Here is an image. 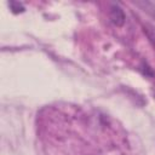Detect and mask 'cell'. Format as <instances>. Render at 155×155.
<instances>
[{
    "label": "cell",
    "mask_w": 155,
    "mask_h": 155,
    "mask_svg": "<svg viewBox=\"0 0 155 155\" xmlns=\"http://www.w3.org/2000/svg\"><path fill=\"white\" fill-rule=\"evenodd\" d=\"M109 18H110V22L116 25V27H122L125 24V21H126V16H125V12L124 10L117 5V4H113L110 6V10H109Z\"/></svg>",
    "instance_id": "obj_1"
},
{
    "label": "cell",
    "mask_w": 155,
    "mask_h": 155,
    "mask_svg": "<svg viewBox=\"0 0 155 155\" xmlns=\"http://www.w3.org/2000/svg\"><path fill=\"white\" fill-rule=\"evenodd\" d=\"M8 5H10V7H11L13 13H19V12L24 11V6L21 2H18V1H11Z\"/></svg>",
    "instance_id": "obj_2"
}]
</instances>
